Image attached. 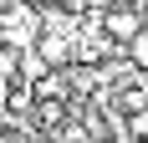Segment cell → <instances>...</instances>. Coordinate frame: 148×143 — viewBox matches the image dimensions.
Masks as SVG:
<instances>
[{
    "mask_svg": "<svg viewBox=\"0 0 148 143\" xmlns=\"http://www.w3.org/2000/svg\"><path fill=\"white\" fill-rule=\"evenodd\" d=\"M128 56H133V67H143V72H148V26L128 41Z\"/></svg>",
    "mask_w": 148,
    "mask_h": 143,
    "instance_id": "7a4b0ae2",
    "label": "cell"
},
{
    "mask_svg": "<svg viewBox=\"0 0 148 143\" xmlns=\"http://www.w3.org/2000/svg\"><path fill=\"white\" fill-rule=\"evenodd\" d=\"M31 5H51V0H31Z\"/></svg>",
    "mask_w": 148,
    "mask_h": 143,
    "instance_id": "3957f363",
    "label": "cell"
},
{
    "mask_svg": "<svg viewBox=\"0 0 148 143\" xmlns=\"http://www.w3.org/2000/svg\"><path fill=\"white\" fill-rule=\"evenodd\" d=\"M102 26H107V36H112V41H133L138 31L148 26V10L143 5H128V0H118V5H112V10H102Z\"/></svg>",
    "mask_w": 148,
    "mask_h": 143,
    "instance_id": "6da1fadb",
    "label": "cell"
}]
</instances>
